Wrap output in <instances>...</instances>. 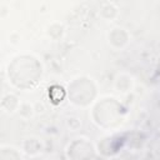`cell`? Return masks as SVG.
Returning <instances> with one entry per match:
<instances>
[{"label": "cell", "mask_w": 160, "mask_h": 160, "mask_svg": "<svg viewBox=\"0 0 160 160\" xmlns=\"http://www.w3.org/2000/svg\"><path fill=\"white\" fill-rule=\"evenodd\" d=\"M44 68L32 54H19L6 66V76L11 86L19 90H32L42 80Z\"/></svg>", "instance_id": "obj_1"}, {"label": "cell", "mask_w": 160, "mask_h": 160, "mask_svg": "<svg viewBox=\"0 0 160 160\" xmlns=\"http://www.w3.org/2000/svg\"><path fill=\"white\" fill-rule=\"evenodd\" d=\"M128 110L125 105L112 96L98 99L90 110L91 121L105 131H115L126 120Z\"/></svg>", "instance_id": "obj_2"}, {"label": "cell", "mask_w": 160, "mask_h": 160, "mask_svg": "<svg viewBox=\"0 0 160 160\" xmlns=\"http://www.w3.org/2000/svg\"><path fill=\"white\" fill-rule=\"evenodd\" d=\"M65 90L69 102L78 108L92 106V104L98 100L99 96L96 81L86 75L74 78L68 84Z\"/></svg>", "instance_id": "obj_3"}, {"label": "cell", "mask_w": 160, "mask_h": 160, "mask_svg": "<svg viewBox=\"0 0 160 160\" xmlns=\"http://www.w3.org/2000/svg\"><path fill=\"white\" fill-rule=\"evenodd\" d=\"M98 155L96 144L85 136L72 139L65 148V156L68 160H95Z\"/></svg>", "instance_id": "obj_4"}, {"label": "cell", "mask_w": 160, "mask_h": 160, "mask_svg": "<svg viewBox=\"0 0 160 160\" xmlns=\"http://www.w3.org/2000/svg\"><path fill=\"white\" fill-rule=\"evenodd\" d=\"M124 144H125V139L122 136L108 135L99 140V142L96 144V150L99 155L110 159V158L116 156V154L124 146Z\"/></svg>", "instance_id": "obj_5"}, {"label": "cell", "mask_w": 160, "mask_h": 160, "mask_svg": "<svg viewBox=\"0 0 160 160\" xmlns=\"http://www.w3.org/2000/svg\"><path fill=\"white\" fill-rule=\"evenodd\" d=\"M108 44L114 50H122L130 42V32L122 26H112L106 34Z\"/></svg>", "instance_id": "obj_6"}, {"label": "cell", "mask_w": 160, "mask_h": 160, "mask_svg": "<svg viewBox=\"0 0 160 160\" xmlns=\"http://www.w3.org/2000/svg\"><path fill=\"white\" fill-rule=\"evenodd\" d=\"M135 86V79L129 72H119L114 78V89L120 94L130 92Z\"/></svg>", "instance_id": "obj_7"}, {"label": "cell", "mask_w": 160, "mask_h": 160, "mask_svg": "<svg viewBox=\"0 0 160 160\" xmlns=\"http://www.w3.org/2000/svg\"><path fill=\"white\" fill-rule=\"evenodd\" d=\"M42 142L38 138H28L21 144V151L26 155L35 156L42 151Z\"/></svg>", "instance_id": "obj_8"}, {"label": "cell", "mask_w": 160, "mask_h": 160, "mask_svg": "<svg viewBox=\"0 0 160 160\" xmlns=\"http://www.w3.org/2000/svg\"><path fill=\"white\" fill-rule=\"evenodd\" d=\"M21 108V102L15 94H6L1 99V109L8 114H14L19 111Z\"/></svg>", "instance_id": "obj_9"}, {"label": "cell", "mask_w": 160, "mask_h": 160, "mask_svg": "<svg viewBox=\"0 0 160 160\" xmlns=\"http://www.w3.org/2000/svg\"><path fill=\"white\" fill-rule=\"evenodd\" d=\"M99 15L104 20L111 21L119 15V8H118V5L115 2H111V1L102 2L100 5V8H99Z\"/></svg>", "instance_id": "obj_10"}, {"label": "cell", "mask_w": 160, "mask_h": 160, "mask_svg": "<svg viewBox=\"0 0 160 160\" xmlns=\"http://www.w3.org/2000/svg\"><path fill=\"white\" fill-rule=\"evenodd\" d=\"M0 160H24L22 151L12 145H1Z\"/></svg>", "instance_id": "obj_11"}, {"label": "cell", "mask_w": 160, "mask_h": 160, "mask_svg": "<svg viewBox=\"0 0 160 160\" xmlns=\"http://www.w3.org/2000/svg\"><path fill=\"white\" fill-rule=\"evenodd\" d=\"M66 98V90L59 85H54L49 89V99L54 102V104H59L64 99Z\"/></svg>", "instance_id": "obj_12"}, {"label": "cell", "mask_w": 160, "mask_h": 160, "mask_svg": "<svg viewBox=\"0 0 160 160\" xmlns=\"http://www.w3.org/2000/svg\"><path fill=\"white\" fill-rule=\"evenodd\" d=\"M64 31H65L64 25L60 22H52L46 28V35L52 40H58V39L62 38Z\"/></svg>", "instance_id": "obj_13"}, {"label": "cell", "mask_w": 160, "mask_h": 160, "mask_svg": "<svg viewBox=\"0 0 160 160\" xmlns=\"http://www.w3.org/2000/svg\"><path fill=\"white\" fill-rule=\"evenodd\" d=\"M108 160H124V159H121V158H119V156H114V158H110V159H108Z\"/></svg>", "instance_id": "obj_14"}]
</instances>
